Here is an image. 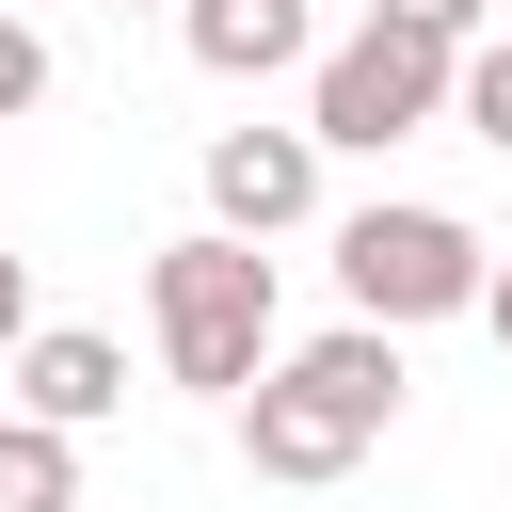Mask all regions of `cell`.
Segmentation results:
<instances>
[{"instance_id": "obj_1", "label": "cell", "mask_w": 512, "mask_h": 512, "mask_svg": "<svg viewBox=\"0 0 512 512\" xmlns=\"http://www.w3.org/2000/svg\"><path fill=\"white\" fill-rule=\"evenodd\" d=\"M384 416H400V336H368V320H336V336H304V352H272L240 384L256 480H352L384 448Z\"/></svg>"}, {"instance_id": "obj_2", "label": "cell", "mask_w": 512, "mask_h": 512, "mask_svg": "<svg viewBox=\"0 0 512 512\" xmlns=\"http://www.w3.org/2000/svg\"><path fill=\"white\" fill-rule=\"evenodd\" d=\"M144 320H160V368H176L192 400H240V384L272 368V256L224 240V224H192V240L144 256Z\"/></svg>"}, {"instance_id": "obj_3", "label": "cell", "mask_w": 512, "mask_h": 512, "mask_svg": "<svg viewBox=\"0 0 512 512\" xmlns=\"http://www.w3.org/2000/svg\"><path fill=\"white\" fill-rule=\"evenodd\" d=\"M480 272H496V240H480L464 208H352V224H336V288H352L368 336H400V320H480Z\"/></svg>"}, {"instance_id": "obj_4", "label": "cell", "mask_w": 512, "mask_h": 512, "mask_svg": "<svg viewBox=\"0 0 512 512\" xmlns=\"http://www.w3.org/2000/svg\"><path fill=\"white\" fill-rule=\"evenodd\" d=\"M448 64L464 48H416V32H352V48H320V80H304V144H352V160H384V144H416L432 112H448Z\"/></svg>"}, {"instance_id": "obj_5", "label": "cell", "mask_w": 512, "mask_h": 512, "mask_svg": "<svg viewBox=\"0 0 512 512\" xmlns=\"http://www.w3.org/2000/svg\"><path fill=\"white\" fill-rule=\"evenodd\" d=\"M320 208V144L304 128H208V224L224 240H288Z\"/></svg>"}, {"instance_id": "obj_6", "label": "cell", "mask_w": 512, "mask_h": 512, "mask_svg": "<svg viewBox=\"0 0 512 512\" xmlns=\"http://www.w3.org/2000/svg\"><path fill=\"white\" fill-rule=\"evenodd\" d=\"M112 400H128V352L112 336H80V320H32L16 336V416L32 432H96Z\"/></svg>"}, {"instance_id": "obj_7", "label": "cell", "mask_w": 512, "mask_h": 512, "mask_svg": "<svg viewBox=\"0 0 512 512\" xmlns=\"http://www.w3.org/2000/svg\"><path fill=\"white\" fill-rule=\"evenodd\" d=\"M176 32H192V64L208 80H272V64H304V0H176Z\"/></svg>"}, {"instance_id": "obj_8", "label": "cell", "mask_w": 512, "mask_h": 512, "mask_svg": "<svg viewBox=\"0 0 512 512\" xmlns=\"http://www.w3.org/2000/svg\"><path fill=\"white\" fill-rule=\"evenodd\" d=\"M0 512H80V432L0 416Z\"/></svg>"}, {"instance_id": "obj_9", "label": "cell", "mask_w": 512, "mask_h": 512, "mask_svg": "<svg viewBox=\"0 0 512 512\" xmlns=\"http://www.w3.org/2000/svg\"><path fill=\"white\" fill-rule=\"evenodd\" d=\"M448 112H464V128H480V144H512V32H496V48H464V64H448Z\"/></svg>"}, {"instance_id": "obj_10", "label": "cell", "mask_w": 512, "mask_h": 512, "mask_svg": "<svg viewBox=\"0 0 512 512\" xmlns=\"http://www.w3.org/2000/svg\"><path fill=\"white\" fill-rule=\"evenodd\" d=\"M32 96H48V32H32V16H0V128H16Z\"/></svg>"}, {"instance_id": "obj_11", "label": "cell", "mask_w": 512, "mask_h": 512, "mask_svg": "<svg viewBox=\"0 0 512 512\" xmlns=\"http://www.w3.org/2000/svg\"><path fill=\"white\" fill-rule=\"evenodd\" d=\"M368 16H384V32H416V48H464V32H480V0H368Z\"/></svg>"}, {"instance_id": "obj_12", "label": "cell", "mask_w": 512, "mask_h": 512, "mask_svg": "<svg viewBox=\"0 0 512 512\" xmlns=\"http://www.w3.org/2000/svg\"><path fill=\"white\" fill-rule=\"evenodd\" d=\"M16 336H32V256H0V368H16Z\"/></svg>"}, {"instance_id": "obj_13", "label": "cell", "mask_w": 512, "mask_h": 512, "mask_svg": "<svg viewBox=\"0 0 512 512\" xmlns=\"http://www.w3.org/2000/svg\"><path fill=\"white\" fill-rule=\"evenodd\" d=\"M480 336H496V352H512V256H496V272H480Z\"/></svg>"}, {"instance_id": "obj_14", "label": "cell", "mask_w": 512, "mask_h": 512, "mask_svg": "<svg viewBox=\"0 0 512 512\" xmlns=\"http://www.w3.org/2000/svg\"><path fill=\"white\" fill-rule=\"evenodd\" d=\"M0 16H16V0H0Z\"/></svg>"}]
</instances>
